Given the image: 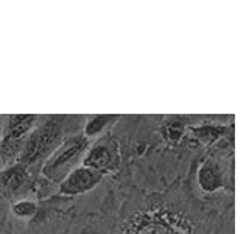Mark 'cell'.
Here are the masks:
<instances>
[{
    "mask_svg": "<svg viewBox=\"0 0 249 234\" xmlns=\"http://www.w3.org/2000/svg\"><path fill=\"white\" fill-rule=\"evenodd\" d=\"M89 147V139L83 135H76L66 139L54 150L42 167V175L52 181L61 183L73 170V162L80 158Z\"/></svg>",
    "mask_w": 249,
    "mask_h": 234,
    "instance_id": "cell-1",
    "label": "cell"
},
{
    "mask_svg": "<svg viewBox=\"0 0 249 234\" xmlns=\"http://www.w3.org/2000/svg\"><path fill=\"white\" fill-rule=\"evenodd\" d=\"M59 136H61V123L58 120H49L42 123L25 140V144L22 147V152L19 155V162L27 166V164L35 162L41 156L47 155L53 147V144L58 142Z\"/></svg>",
    "mask_w": 249,
    "mask_h": 234,
    "instance_id": "cell-2",
    "label": "cell"
},
{
    "mask_svg": "<svg viewBox=\"0 0 249 234\" xmlns=\"http://www.w3.org/2000/svg\"><path fill=\"white\" fill-rule=\"evenodd\" d=\"M36 123V116L31 114H16L8 117L6 127L0 136V153L5 158L18 156L22 152L23 137L33 130Z\"/></svg>",
    "mask_w": 249,
    "mask_h": 234,
    "instance_id": "cell-3",
    "label": "cell"
},
{
    "mask_svg": "<svg viewBox=\"0 0 249 234\" xmlns=\"http://www.w3.org/2000/svg\"><path fill=\"white\" fill-rule=\"evenodd\" d=\"M83 166L101 174L117 170L120 166V145L112 137H103L93 144L83 158Z\"/></svg>",
    "mask_w": 249,
    "mask_h": 234,
    "instance_id": "cell-4",
    "label": "cell"
},
{
    "mask_svg": "<svg viewBox=\"0 0 249 234\" xmlns=\"http://www.w3.org/2000/svg\"><path fill=\"white\" fill-rule=\"evenodd\" d=\"M105 174L89 167L80 166L73 169L70 174L62 179L59 186V192L64 195H80L92 191L103 179Z\"/></svg>",
    "mask_w": 249,
    "mask_h": 234,
    "instance_id": "cell-5",
    "label": "cell"
},
{
    "mask_svg": "<svg viewBox=\"0 0 249 234\" xmlns=\"http://www.w3.org/2000/svg\"><path fill=\"white\" fill-rule=\"evenodd\" d=\"M28 178V170L25 164L16 162L11 167L0 172V195L13 197Z\"/></svg>",
    "mask_w": 249,
    "mask_h": 234,
    "instance_id": "cell-6",
    "label": "cell"
},
{
    "mask_svg": "<svg viewBox=\"0 0 249 234\" xmlns=\"http://www.w3.org/2000/svg\"><path fill=\"white\" fill-rule=\"evenodd\" d=\"M198 183L204 192H215L224 186L221 167L213 159H206L198 170Z\"/></svg>",
    "mask_w": 249,
    "mask_h": 234,
    "instance_id": "cell-7",
    "label": "cell"
},
{
    "mask_svg": "<svg viewBox=\"0 0 249 234\" xmlns=\"http://www.w3.org/2000/svg\"><path fill=\"white\" fill-rule=\"evenodd\" d=\"M115 120V116H109V114H101V116H93L92 119L86 123L84 127V137H95L98 136L101 131H105L109 125Z\"/></svg>",
    "mask_w": 249,
    "mask_h": 234,
    "instance_id": "cell-8",
    "label": "cell"
},
{
    "mask_svg": "<svg viewBox=\"0 0 249 234\" xmlns=\"http://www.w3.org/2000/svg\"><path fill=\"white\" fill-rule=\"evenodd\" d=\"M193 135L204 145H210L226 135V128L218 127V125H202V127L193 128Z\"/></svg>",
    "mask_w": 249,
    "mask_h": 234,
    "instance_id": "cell-9",
    "label": "cell"
},
{
    "mask_svg": "<svg viewBox=\"0 0 249 234\" xmlns=\"http://www.w3.org/2000/svg\"><path fill=\"white\" fill-rule=\"evenodd\" d=\"M11 213L16 217H20V218H28V217H33L37 213V206L36 203L33 201H28V200H20L18 203H14L11 206Z\"/></svg>",
    "mask_w": 249,
    "mask_h": 234,
    "instance_id": "cell-10",
    "label": "cell"
},
{
    "mask_svg": "<svg viewBox=\"0 0 249 234\" xmlns=\"http://www.w3.org/2000/svg\"><path fill=\"white\" fill-rule=\"evenodd\" d=\"M184 123L181 120H170L165 123V136L168 140H171V142H179V139L182 137L184 135Z\"/></svg>",
    "mask_w": 249,
    "mask_h": 234,
    "instance_id": "cell-11",
    "label": "cell"
},
{
    "mask_svg": "<svg viewBox=\"0 0 249 234\" xmlns=\"http://www.w3.org/2000/svg\"><path fill=\"white\" fill-rule=\"evenodd\" d=\"M0 234H14L13 233V226H11V223H10L8 218H5V220L0 222Z\"/></svg>",
    "mask_w": 249,
    "mask_h": 234,
    "instance_id": "cell-12",
    "label": "cell"
},
{
    "mask_svg": "<svg viewBox=\"0 0 249 234\" xmlns=\"http://www.w3.org/2000/svg\"><path fill=\"white\" fill-rule=\"evenodd\" d=\"M0 131H2V122H0Z\"/></svg>",
    "mask_w": 249,
    "mask_h": 234,
    "instance_id": "cell-13",
    "label": "cell"
}]
</instances>
